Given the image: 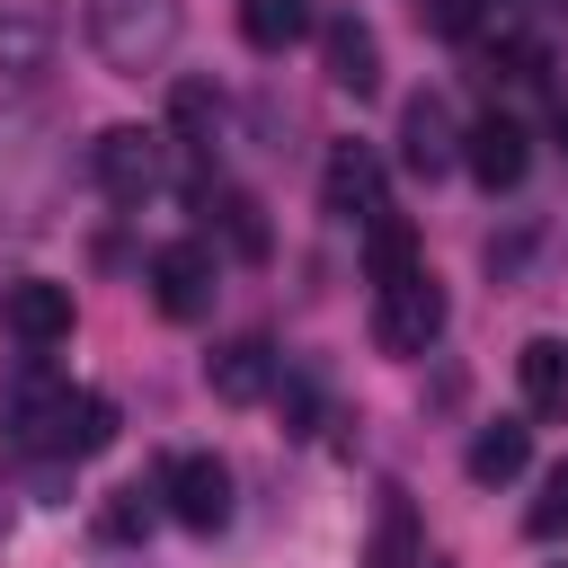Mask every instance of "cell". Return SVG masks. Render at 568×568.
<instances>
[{
  "mask_svg": "<svg viewBox=\"0 0 568 568\" xmlns=\"http://www.w3.org/2000/svg\"><path fill=\"white\" fill-rule=\"evenodd\" d=\"M89 53L106 62V71H124V80H142V71H160L169 53H178V36H186V9L178 0H89Z\"/></svg>",
  "mask_w": 568,
  "mask_h": 568,
  "instance_id": "1",
  "label": "cell"
},
{
  "mask_svg": "<svg viewBox=\"0 0 568 568\" xmlns=\"http://www.w3.org/2000/svg\"><path fill=\"white\" fill-rule=\"evenodd\" d=\"M435 337H444V284H435L426 266L373 284V346H382V355H426Z\"/></svg>",
  "mask_w": 568,
  "mask_h": 568,
  "instance_id": "2",
  "label": "cell"
},
{
  "mask_svg": "<svg viewBox=\"0 0 568 568\" xmlns=\"http://www.w3.org/2000/svg\"><path fill=\"white\" fill-rule=\"evenodd\" d=\"M106 444H115V399L106 390H53L36 435H27V453H53V462H89Z\"/></svg>",
  "mask_w": 568,
  "mask_h": 568,
  "instance_id": "3",
  "label": "cell"
},
{
  "mask_svg": "<svg viewBox=\"0 0 568 568\" xmlns=\"http://www.w3.org/2000/svg\"><path fill=\"white\" fill-rule=\"evenodd\" d=\"M142 284H151L160 320H204V311H213V284H222V257H213L204 240H169V248H151Z\"/></svg>",
  "mask_w": 568,
  "mask_h": 568,
  "instance_id": "4",
  "label": "cell"
},
{
  "mask_svg": "<svg viewBox=\"0 0 568 568\" xmlns=\"http://www.w3.org/2000/svg\"><path fill=\"white\" fill-rule=\"evenodd\" d=\"M0 328H9L27 355H53V346L71 337V284H53V275H9V284H0Z\"/></svg>",
  "mask_w": 568,
  "mask_h": 568,
  "instance_id": "5",
  "label": "cell"
},
{
  "mask_svg": "<svg viewBox=\"0 0 568 568\" xmlns=\"http://www.w3.org/2000/svg\"><path fill=\"white\" fill-rule=\"evenodd\" d=\"M160 506H169L186 532H222V524H231V470H222L213 453H178V462L160 470Z\"/></svg>",
  "mask_w": 568,
  "mask_h": 568,
  "instance_id": "6",
  "label": "cell"
},
{
  "mask_svg": "<svg viewBox=\"0 0 568 568\" xmlns=\"http://www.w3.org/2000/svg\"><path fill=\"white\" fill-rule=\"evenodd\" d=\"M311 36H320V71H328V89H346V98H373V89H382V36H373L355 9H328Z\"/></svg>",
  "mask_w": 568,
  "mask_h": 568,
  "instance_id": "7",
  "label": "cell"
},
{
  "mask_svg": "<svg viewBox=\"0 0 568 568\" xmlns=\"http://www.w3.org/2000/svg\"><path fill=\"white\" fill-rule=\"evenodd\" d=\"M89 178H98L115 204H142V195L160 186V133H142V124H106V133L89 142Z\"/></svg>",
  "mask_w": 568,
  "mask_h": 568,
  "instance_id": "8",
  "label": "cell"
},
{
  "mask_svg": "<svg viewBox=\"0 0 568 568\" xmlns=\"http://www.w3.org/2000/svg\"><path fill=\"white\" fill-rule=\"evenodd\" d=\"M320 204L346 222V231H364V222H382L390 213V186H382V160L364 151V142H337L328 151V169H320Z\"/></svg>",
  "mask_w": 568,
  "mask_h": 568,
  "instance_id": "9",
  "label": "cell"
},
{
  "mask_svg": "<svg viewBox=\"0 0 568 568\" xmlns=\"http://www.w3.org/2000/svg\"><path fill=\"white\" fill-rule=\"evenodd\" d=\"M462 169H470L488 195H506V186H524V169H532V133H524L515 115H479V124H462Z\"/></svg>",
  "mask_w": 568,
  "mask_h": 568,
  "instance_id": "10",
  "label": "cell"
},
{
  "mask_svg": "<svg viewBox=\"0 0 568 568\" xmlns=\"http://www.w3.org/2000/svg\"><path fill=\"white\" fill-rule=\"evenodd\" d=\"M399 160H408L417 178H444V169L462 160V124H453V106H444L435 89H417V98L399 106Z\"/></svg>",
  "mask_w": 568,
  "mask_h": 568,
  "instance_id": "11",
  "label": "cell"
},
{
  "mask_svg": "<svg viewBox=\"0 0 568 568\" xmlns=\"http://www.w3.org/2000/svg\"><path fill=\"white\" fill-rule=\"evenodd\" d=\"M275 373H284V355H275L266 337H231V346H213V355H204V382H213V399H231V408L266 399V390H275Z\"/></svg>",
  "mask_w": 568,
  "mask_h": 568,
  "instance_id": "12",
  "label": "cell"
},
{
  "mask_svg": "<svg viewBox=\"0 0 568 568\" xmlns=\"http://www.w3.org/2000/svg\"><path fill=\"white\" fill-rule=\"evenodd\" d=\"M515 382H524V408L532 417H568V337H524Z\"/></svg>",
  "mask_w": 568,
  "mask_h": 568,
  "instance_id": "13",
  "label": "cell"
},
{
  "mask_svg": "<svg viewBox=\"0 0 568 568\" xmlns=\"http://www.w3.org/2000/svg\"><path fill=\"white\" fill-rule=\"evenodd\" d=\"M524 462H532V435H524V426H506V417H497V426H479V435H470V453H462V470H470L479 488L524 479Z\"/></svg>",
  "mask_w": 568,
  "mask_h": 568,
  "instance_id": "14",
  "label": "cell"
},
{
  "mask_svg": "<svg viewBox=\"0 0 568 568\" xmlns=\"http://www.w3.org/2000/svg\"><path fill=\"white\" fill-rule=\"evenodd\" d=\"M320 27V0H240V36L257 44V53H284V44H302Z\"/></svg>",
  "mask_w": 568,
  "mask_h": 568,
  "instance_id": "15",
  "label": "cell"
},
{
  "mask_svg": "<svg viewBox=\"0 0 568 568\" xmlns=\"http://www.w3.org/2000/svg\"><path fill=\"white\" fill-rule=\"evenodd\" d=\"M44 62H53V27L36 9H0V71L9 80H36Z\"/></svg>",
  "mask_w": 568,
  "mask_h": 568,
  "instance_id": "16",
  "label": "cell"
},
{
  "mask_svg": "<svg viewBox=\"0 0 568 568\" xmlns=\"http://www.w3.org/2000/svg\"><path fill=\"white\" fill-rule=\"evenodd\" d=\"M364 257H373V284H390V275H408V266H426V257H417V231H408L399 213H382V222H364Z\"/></svg>",
  "mask_w": 568,
  "mask_h": 568,
  "instance_id": "17",
  "label": "cell"
},
{
  "mask_svg": "<svg viewBox=\"0 0 568 568\" xmlns=\"http://www.w3.org/2000/svg\"><path fill=\"white\" fill-rule=\"evenodd\" d=\"M204 213L222 222V240H231L240 257H266V222H257V204H248L240 186H213V195H204Z\"/></svg>",
  "mask_w": 568,
  "mask_h": 568,
  "instance_id": "18",
  "label": "cell"
},
{
  "mask_svg": "<svg viewBox=\"0 0 568 568\" xmlns=\"http://www.w3.org/2000/svg\"><path fill=\"white\" fill-rule=\"evenodd\" d=\"M373 568H417V524H408V497H382V524H373Z\"/></svg>",
  "mask_w": 568,
  "mask_h": 568,
  "instance_id": "19",
  "label": "cell"
},
{
  "mask_svg": "<svg viewBox=\"0 0 568 568\" xmlns=\"http://www.w3.org/2000/svg\"><path fill=\"white\" fill-rule=\"evenodd\" d=\"M169 115H178V133H186V142H213V124H222V89H204V80H178Z\"/></svg>",
  "mask_w": 568,
  "mask_h": 568,
  "instance_id": "20",
  "label": "cell"
},
{
  "mask_svg": "<svg viewBox=\"0 0 568 568\" xmlns=\"http://www.w3.org/2000/svg\"><path fill=\"white\" fill-rule=\"evenodd\" d=\"M151 515H160V488H115L106 515H98V532L106 541H133V532H151Z\"/></svg>",
  "mask_w": 568,
  "mask_h": 568,
  "instance_id": "21",
  "label": "cell"
},
{
  "mask_svg": "<svg viewBox=\"0 0 568 568\" xmlns=\"http://www.w3.org/2000/svg\"><path fill=\"white\" fill-rule=\"evenodd\" d=\"M524 532H532V541H559V532H568V462H559V470L541 479V497H532Z\"/></svg>",
  "mask_w": 568,
  "mask_h": 568,
  "instance_id": "22",
  "label": "cell"
},
{
  "mask_svg": "<svg viewBox=\"0 0 568 568\" xmlns=\"http://www.w3.org/2000/svg\"><path fill=\"white\" fill-rule=\"evenodd\" d=\"M417 18H426L435 36H470V27L488 18V0H417Z\"/></svg>",
  "mask_w": 568,
  "mask_h": 568,
  "instance_id": "23",
  "label": "cell"
}]
</instances>
